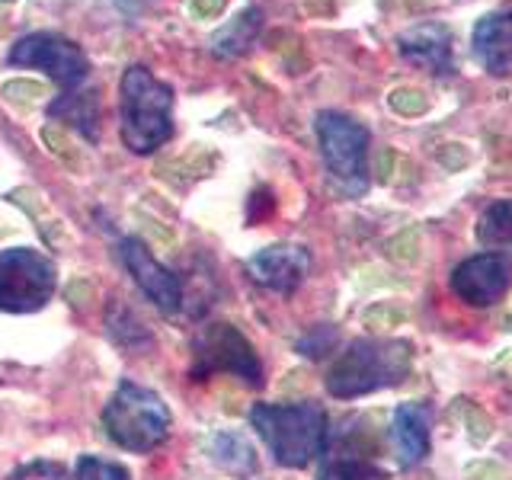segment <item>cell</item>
<instances>
[{
    "instance_id": "obj_23",
    "label": "cell",
    "mask_w": 512,
    "mask_h": 480,
    "mask_svg": "<svg viewBox=\"0 0 512 480\" xmlns=\"http://www.w3.org/2000/svg\"><path fill=\"white\" fill-rule=\"evenodd\" d=\"M388 103L394 112H400V116H423V112L429 109V100L420 93V90H410V87H397Z\"/></svg>"
},
{
    "instance_id": "obj_33",
    "label": "cell",
    "mask_w": 512,
    "mask_h": 480,
    "mask_svg": "<svg viewBox=\"0 0 512 480\" xmlns=\"http://www.w3.org/2000/svg\"><path fill=\"white\" fill-rule=\"evenodd\" d=\"M423 4H426V0H423Z\"/></svg>"
},
{
    "instance_id": "obj_18",
    "label": "cell",
    "mask_w": 512,
    "mask_h": 480,
    "mask_svg": "<svg viewBox=\"0 0 512 480\" xmlns=\"http://www.w3.org/2000/svg\"><path fill=\"white\" fill-rule=\"evenodd\" d=\"M477 240L484 247L512 244V202H493L477 218Z\"/></svg>"
},
{
    "instance_id": "obj_6",
    "label": "cell",
    "mask_w": 512,
    "mask_h": 480,
    "mask_svg": "<svg viewBox=\"0 0 512 480\" xmlns=\"http://www.w3.org/2000/svg\"><path fill=\"white\" fill-rule=\"evenodd\" d=\"M231 372L247 384H263V365L256 359L250 340L228 320L205 324L192 340V378L205 381L208 375Z\"/></svg>"
},
{
    "instance_id": "obj_27",
    "label": "cell",
    "mask_w": 512,
    "mask_h": 480,
    "mask_svg": "<svg viewBox=\"0 0 512 480\" xmlns=\"http://www.w3.org/2000/svg\"><path fill=\"white\" fill-rule=\"evenodd\" d=\"M4 96L10 100H20V103H32L36 96H45L39 84H32V80H16V84H7L4 87Z\"/></svg>"
},
{
    "instance_id": "obj_17",
    "label": "cell",
    "mask_w": 512,
    "mask_h": 480,
    "mask_svg": "<svg viewBox=\"0 0 512 480\" xmlns=\"http://www.w3.org/2000/svg\"><path fill=\"white\" fill-rule=\"evenodd\" d=\"M208 455L215 464L228 468L234 474H253L256 471V452L253 445L237 436V432H218V436L208 439Z\"/></svg>"
},
{
    "instance_id": "obj_30",
    "label": "cell",
    "mask_w": 512,
    "mask_h": 480,
    "mask_svg": "<svg viewBox=\"0 0 512 480\" xmlns=\"http://www.w3.org/2000/svg\"><path fill=\"white\" fill-rule=\"evenodd\" d=\"M394 164H397V154L394 151H384L378 160V180L381 183H391L394 180Z\"/></svg>"
},
{
    "instance_id": "obj_3",
    "label": "cell",
    "mask_w": 512,
    "mask_h": 480,
    "mask_svg": "<svg viewBox=\"0 0 512 480\" xmlns=\"http://www.w3.org/2000/svg\"><path fill=\"white\" fill-rule=\"evenodd\" d=\"M250 423L260 432L285 468H304L311 464L327 442V413L317 404H256L250 410Z\"/></svg>"
},
{
    "instance_id": "obj_7",
    "label": "cell",
    "mask_w": 512,
    "mask_h": 480,
    "mask_svg": "<svg viewBox=\"0 0 512 480\" xmlns=\"http://www.w3.org/2000/svg\"><path fill=\"white\" fill-rule=\"evenodd\" d=\"M55 292V266L32 247L0 253V311L29 314L48 304Z\"/></svg>"
},
{
    "instance_id": "obj_12",
    "label": "cell",
    "mask_w": 512,
    "mask_h": 480,
    "mask_svg": "<svg viewBox=\"0 0 512 480\" xmlns=\"http://www.w3.org/2000/svg\"><path fill=\"white\" fill-rule=\"evenodd\" d=\"M397 48L407 61L429 74H452V29L445 23H423L397 36Z\"/></svg>"
},
{
    "instance_id": "obj_14",
    "label": "cell",
    "mask_w": 512,
    "mask_h": 480,
    "mask_svg": "<svg viewBox=\"0 0 512 480\" xmlns=\"http://www.w3.org/2000/svg\"><path fill=\"white\" fill-rule=\"evenodd\" d=\"M394 448L404 468L429 455V410L423 404H400L394 413Z\"/></svg>"
},
{
    "instance_id": "obj_19",
    "label": "cell",
    "mask_w": 512,
    "mask_h": 480,
    "mask_svg": "<svg viewBox=\"0 0 512 480\" xmlns=\"http://www.w3.org/2000/svg\"><path fill=\"white\" fill-rule=\"evenodd\" d=\"M452 410H455L458 420L464 423V429L471 432V439H474V442H487V439L493 436V420L474 404V400L458 397L455 404H452Z\"/></svg>"
},
{
    "instance_id": "obj_11",
    "label": "cell",
    "mask_w": 512,
    "mask_h": 480,
    "mask_svg": "<svg viewBox=\"0 0 512 480\" xmlns=\"http://www.w3.org/2000/svg\"><path fill=\"white\" fill-rule=\"evenodd\" d=\"M311 269V253L298 247V244H272L266 250H260L256 256H250L247 272L256 285L269 288V292H295V288L304 282Z\"/></svg>"
},
{
    "instance_id": "obj_10",
    "label": "cell",
    "mask_w": 512,
    "mask_h": 480,
    "mask_svg": "<svg viewBox=\"0 0 512 480\" xmlns=\"http://www.w3.org/2000/svg\"><path fill=\"white\" fill-rule=\"evenodd\" d=\"M119 256H122L125 269L132 272V279L144 288V295H148L160 311H164V314L180 311V304H183V285H180V279H176L170 269H164L154 260V253L148 250L144 240L122 237L119 240Z\"/></svg>"
},
{
    "instance_id": "obj_22",
    "label": "cell",
    "mask_w": 512,
    "mask_h": 480,
    "mask_svg": "<svg viewBox=\"0 0 512 480\" xmlns=\"http://www.w3.org/2000/svg\"><path fill=\"white\" fill-rule=\"evenodd\" d=\"M7 480H71V474L58 461H29L23 468H16Z\"/></svg>"
},
{
    "instance_id": "obj_8",
    "label": "cell",
    "mask_w": 512,
    "mask_h": 480,
    "mask_svg": "<svg viewBox=\"0 0 512 480\" xmlns=\"http://www.w3.org/2000/svg\"><path fill=\"white\" fill-rule=\"evenodd\" d=\"M7 64L16 68H42L55 84L64 87V93L84 84L90 74V61L80 52V45L71 39L55 36V32H29L7 52Z\"/></svg>"
},
{
    "instance_id": "obj_31",
    "label": "cell",
    "mask_w": 512,
    "mask_h": 480,
    "mask_svg": "<svg viewBox=\"0 0 512 480\" xmlns=\"http://www.w3.org/2000/svg\"><path fill=\"white\" fill-rule=\"evenodd\" d=\"M68 298L77 304V308H84V298H87V285H80V282H74L71 288H68Z\"/></svg>"
},
{
    "instance_id": "obj_20",
    "label": "cell",
    "mask_w": 512,
    "mask_h": 480,
    "mask_svg": "<svg viewBox=\"0 0 512 480\" xmlns=\"http://www.w3.org/2000/svg\"><path fill=\"white\" fill-rule=\"evenodd\" d=\"M320 480H384V474L359 458H343V461H330L320 471Z\"/></svg>"
},
{
    "instance_id": "obj_25",
    "label": "cell",
    "mask_w": 512,
    "mask_h": 480,
    "mask_svg": "<svg viewBox=\"0 0 512 480\" xmlns=\"http://www.w3.org/2000/svg\"><path fill=\"white\" fill-rule=\"evenodd\" d=\"M464 480H512V471L493 458H477L464 468Z\"/></svg>"
},
{
    "instance_id": "obj_4",
    "label": "cell",
    "mask_w": 512,
    "mask_h": 480,
    "mask_svg": "<svg viewBox=\"0 0 512 480\" xmlns=\"http://www.w3.org/2000/svg\"><path fill=\"white\" fill-rule=\"evenodd\" d=\"M106 436L125 452H151L170 436V410L151 388L122 381L103 410Z\"/></svg>"
},
{
    "instance_id": "obj_9",
    "label": "cell",
    "mask_w": 512,
    "mask_h": 480,
    "mask_svg": "<svg viewBox=\"0 0 512 480\" xmlns=\"http://www.w3.org/2000/svg\"><path fill=\"white\" fill-rule=\"evenodd\" d=\"M509 285H512V263L496 253L471 256V260H464L452 272V292L461 301H468L471 308H490V304H496L506 295Z\"/></svg>"
},
{
    "instance_id": "obj_1",
    "label": "cell",
    "mask_w": 512,
    "mask_h": 480,
    "mask_svg": "<svg viewBox=\"0 0 512 480\" xmlns=\"http://www.w3.org/2000/svg\"><path fill=\"white\" fill-rule=\"evenodd\" d=\"M413 365V346L404 340H356L327 375V391L340 400L394 388Z\"/></svg>"
},
{
    "instance_id": "obj_32",
    "label": "cell",
    "mask_w": 512,
    "mask_h": 480,
    "mask_svg": "<svg viewBox=\"0 0 512 480\" xmlns=\"http://www.w3.org/2000/svg\"><path fill=\"white\" fill-rule=\"evenodd\" d=\"M112 4H116V7H122L125 13H138L144 4H148V0H112Z\"/></svg>"
},
{
    "instance_id": "obj_15",
    "label": "cell",
    "mask_w": 512,
    "mask_h": 480,
    "mask_svg": "<svg viewBox=\"0 0 512 480\" xmlns=\"http://www.w3.org/2000/svg\"><path fill=\"white\" fill-rule=\"evenodd\" d=\"M260 26H263V10L260 7H250L244 13H237L228 26H221L212 36V55L215 58H237V55H244L247 48L253 45Z\"/></svg>"
},
{
    "instance_id": "obj_29",
    "label": "cell",
    "mask_w": 512,
    "mask_h": 480,
    "mask_svg": "<svg viewBox=\"0 0 512 480\" xmlns=\"http://www.w3.org/2000/svg\"><path fill=\"white\" fill-rule=\"evenodd\" d=\"M42 138H45L48 144H52V151H55L61 160H71V164H77V157H74V151H71V144L64 141V138L55 132V128H42Z\"/></svg>"
},
{
    "instance_id": "obj_5",
    "label": "cell",
    "mask_w": 512,
    "mask_h": 480,
    "mask_svg": "<svg viewBox=\"0 0 512 480\" xmlns=\"http://www.w3.org/2000/svg\"><path fill=\"white\" fill-rule=\"evenodd\" d=\"M317 138L320 151H324V164L330 176L343 186L349 196H362L368 189V128L356 119L343 116V112H317Z\"/></svg>"
},
{
    "instance_id": "obj_13",
    "label": "cell",
    "mask_w": 512,
    "mask_h": 480,
    "mask_svg": "<svg viewBox=\"0 0 512 480\" xmlns=\"http://www.w3.org/2000/svg\"><path fill=\"white\" fill-rule=\"evenodd\" d=\"M474 58L490 74L512 71V10L490 13L474 29Z\"/></svg>"
},
{
    "instance_id": "obj_2",
    "label": "cell",
    "mask_w": 512,
    "mask_h": 480,
    "mask_svg": "<svg viewBox=\"0 0 512 480\" xmlns=\"http://www.w3.org/2000/svg\"><path fill=\"white\" fill-rule=\"evenodd\" d=\"M173 135V90L144 64L122 74V141L132 154H151Z\"/></svg>"
},
{
    "instance_id": "obj_16",
    "label": "cell",
    "mask_w": 512,
    "mask_h": 480,
    "mask_svg": "<svg viewBox=\"0 0 512 480\" xmlns=\"http://www.w3.org/2000/svg\"><path fill=\"white\" fill-rule=\"evenodd\" d=\"M48 116H64L87 141L100 138V103L96 93H64L48 106Z\"/></svg>"
},
{
    "instance_id": "obj_24",
    "label": "cell",
    "mask_w": 512,
    "mask_h": 480,
    "mask_svg": "<svg viewBox=\"0 0 512 480\" xmlns=\"http://www.w3.org/2000/svg\"><path fill=\"white\" fill-rule=\"evenodd\" d=\"M333 346H336V330L333 327H314L308 336H301V340H298V349L304 352V356H311V359L327 356Z\"/></svg>"
},
{
    "instance_id": "obj_21",
    "label": "cell",
    "mask_w": 512,
    "mask_h": 480,
    "mask_svg": "<svg viewBox=\"0 0 512 480\" xmlns=\"http://www.w3.org/2000/svg\"><path fill=\"white\" fill-rule=\"evenodd\" d=\"M77 480H132V474H128V468H122V464H116V461L84 455L77 461Z\"/></svg>"
},
{
    "instance_id": "obj_26",
    "label": "cell",
    "mask_w": 512,
    "mask_h": 480,
    "mask_svg": "<svg viewBox=\"0 0 512 480\" xmlns=\"http://www.w3.org/2000/svg\"><path fill=\"white\" fill-rule=\"evenodd\" d=\"M404 320L407 314L394 308V304H375V308L365 311V327H372V330H388V327L404 324Z\"/></svg>"
},
{
    "instance_id": "obj_28",
    "label": "cell",
    "mask_w": 512,
    "mask_h": 480,
    "mask_svg": "<svg viewBox=\"0 0 512 480\" xmlns=\"http://www.w3.org/2000/svg\"><path fill=\"white\" fill-rule=\"evenodd\" d=\"M224 7H228V0H189V10L192 16H199V20H212Z\"/></svg>"
}]
</instances>
